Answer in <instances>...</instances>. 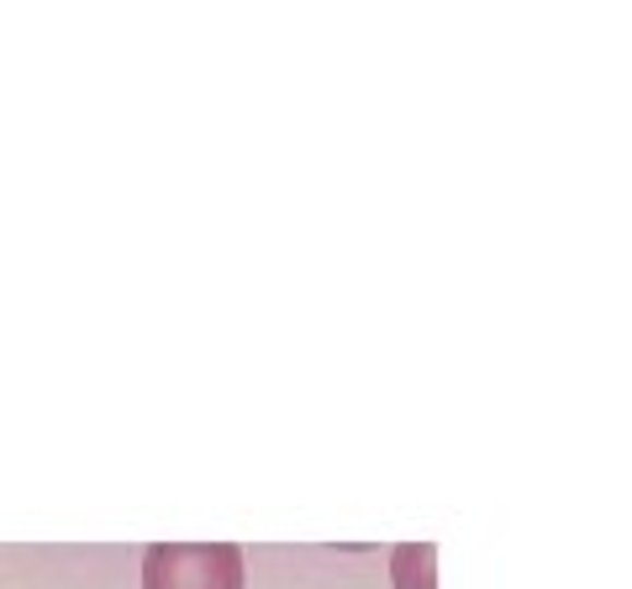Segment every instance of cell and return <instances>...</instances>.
Masks as SVG:
<instances>
[{
  "label": "cell",
  "instance_id": "cell-2",
  "mask_svg": "<svg viewBox=\"0 0 632 589\" xmlns=\"http://www.w3.org/2000/svg\"><path fill=\"white\" fill-rule=\"evenodd\" d=\"M391 574H395V589H432V548H427V542L395 548Z\"/></svg>",
  "mask_w": 632,
  "mask_h": 589
},
{
  "label": "cell",
  "instance_id": "cell-1",
  "mask_svg": "<svg viewBox=\"0 0 632 589\" xmlns=\"http://www.w3.org/2000/svg\"><path fill=\"white\" fill-rule=\"evenodd\" d=\"M143 589H242V553L232 542H153Z\"/></svg>",
  "mask_w": 632,
  "mask_h": 589
}]
</instances>
